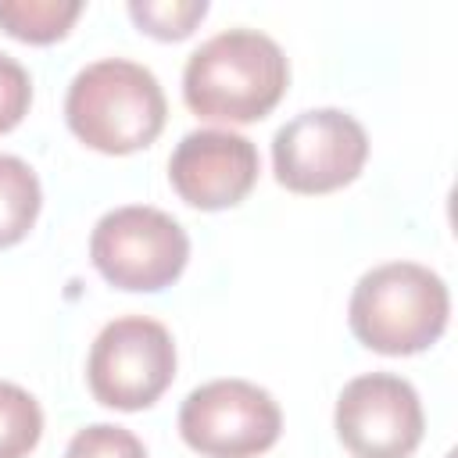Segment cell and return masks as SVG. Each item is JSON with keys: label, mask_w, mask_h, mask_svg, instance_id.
<instances>
[{"label": "cell", "mask_w": 458, "mask_h": 458, "mask_svg": "<svg viewBox=\"0 0 458 458\" xmlns=\"http://www.w3.org/2000/svg\"><path fill=\"white\" fill-rule=\"evenodd\" d=\"M290 86L283 47L258 29H225L200 43L182 68V100L204 122H261Z\"/></svg>", "instance_id": "cell-1"}, {"label": "cell", "mask_w": 458, "mask_h": 458, "mask_svg": "<svg viewBox=\"0 0 458 458\" xmlns=\"http://www.w3.org/2000/svg\"><path fill=\"white\" fill-rule=\"evenodd\" d=\"M168 118L157 75L125 57L86 64L64 97V122L89 150L122 157L150 147Z\"/></svg>", "instance_id": "cell-2"}, {"label": "cell", "mask_w": 458, "mask_h": 458, "mask_svg": "<svg viewBox=\"0 0 458 458\" xmlns=\"http://www.w3.org/2000/svg\"><path fill=\"white\" fill-rule=\"evenodd\" d=\"M451 315L447 283L419 261H386L369 268L351 293L347 322L361 347L404 358L429 351Z\"/></svg>", "instance_id": "cell-3"}, {"label": "cell", "mask_w": 458, "mask_h": 458, "mask_svg": "<svg viewBox=\"0 0 458 458\" xmlns=\"http://www.w3.org/2000/svg\"><path fill=\"white\" fill-rule=\"evenodd\" d=\"M89 258L114 290L157 293L182 276L190 261V236L168 211L125 204L93 225Z\"/></svg>", "instance_id": "cell-4"}, {"label": "cell", "mask_w": 458, "mask_h": 458, "mask_svg": "<svg viewBox=\"0 0 458 458\" xmlns=\"http://www.w3.org/2000/svg\"><path fill=\"white\" fill-rule=\"evenodd\" d=\"M175 379V340L147 315L107 322L86 358L89 394L114 411L150 408Z\"/></svg>", "instance_id": "cell-5"}, {"label": "cell", "mask_w": 458, "mask_h": 458, "mask_svg": "<svg viewBox=\"0 0 458 458\" xmlns=\"http://www.w3.org/2000/svg\"><path fill=\"white\" fill-rule=\"evenodd\" d=\"M365 157L369 136L340 107L301 111L272 136V172L290 193H333L361 175Z\"/></svg>", "instance_id": "cell-6"}, {"label": "cell", "mask_w": 458, "mask_h": 458, "mask_svg": "<svg viewBox=\"0 0 458 458\" xmlns=\"http://www.w3.org/2000/svg\"><path fill=\"white\" fill-rule=\"evenodd\" d=\"M283 433L276 397L250 379H211L186 394L179 437L204 458H258Z\"/></svg>", "instance_id": "cell-7"}, {"label": "cell", "mask_w": 458, "mask_h": 458, "mask_svg": "<svg viewBox=\"0 0 458 458\" xmlns=\"http://www.w3.org/2000/svg\"><path fill=\"white\" fill-rule=\"evenodd\" d=\"M333 426L354 458H408L422 444L426 415L408 379L365 372L340 390Z\"/></svg>", "instance_id": "cell-8"}, {"label": "cell", "mask_w": 458, "mask_h": 458, "mask_svg": "<svg viewBox=\"0 0 458 458\" xmlns=\"http://www.w3.org/2000/svg\"><path fill=\"white\" fill-rule=\"evenodd\" d=\"M258 172V147L233 129H193L168 157L172 190L200 211L236 208L254 190Z\"/></svg>", "instance_id": "cell-9"}, {"label": "cell", "mask_w": 458, "mask_h": 458, "mask_svg": "<svg viewBox=\"0 0 458 458\" xmlns=\"http://www.w3.org/2000/svg\"><path fill=\"white\" fill-rule=\"evenodd\" d=\"M43 208L39 175L29 168V161L14 154H0V250L14 247L29 236Z\"/></svg>", "instance_id": "cell-10"}, {"label": "cell", "mask_w": 458, "mask_h": 458, "mask_svg": "<svg viewBox=\"0 0 458 458\" xmlns=\"http://www.w3.org/2000/svg\"><path fill=\"white\" fill-rule=\"evenodd\" d=\"M79 14V0H0V29L36 47L64 39Z\"/></svg>", "instance_id": "cell-11"}, {"label": "cell", "mask_w": 458, "mask_h": 458, "mask_svg": "<svg viewBox=\"0 0 458 458\" xmlns=\"http://www.w3.org/2000/svg\"><path fill=\"white\" fill-rule=\"evenodd\" d=\"M39 437H43L39 401L25 386L0 379V458H29Z\"/></svg>", "instance_id": "cell-12"}, {"label": "cell", "mask_w": 458, "mask_h": 458, "mask_svg": "<svg viewBox=\"0 0 458 458\" xmlns=\"http://www.w3.org/2000/svg\"><path fill=\"white\" fill-rule=\"evenodd\" d=\"M204 14L208 0H129V18L136 21V29L161 43H179L193 36Z\"/></svg>", "instance_id": "cell-13"}, {"label": "cell", "mask_w": 458, "mask_h": 458, "mask_svg": "<svg viewBox=\"0 0 458 458\" xmlns=\"http://www.w3.org/2000/svg\"><path fill=\"white\" fill-rule=\"evenodd\" d=\"M64 458H147V447L143 440L125 429V426H114V422H93V426H82L68 447H64Z\"/></svg>", "instance_id": "cell-14"}, {"label": "cell", "mask_w": 458, "mask_h": 458, "mask_svg": "<svg viewBox=\"0 0 458 458\" xmlns=\"http://www.w3.org/2000/svg\"><path fill=\"white\" fill-rule=\"evenodd\" d=\"M29 104H32V79L29 72L0 50V136L11 132L25 114H29Z\"/></svg>", "instance_id": "cell-15"}]
</instances>
